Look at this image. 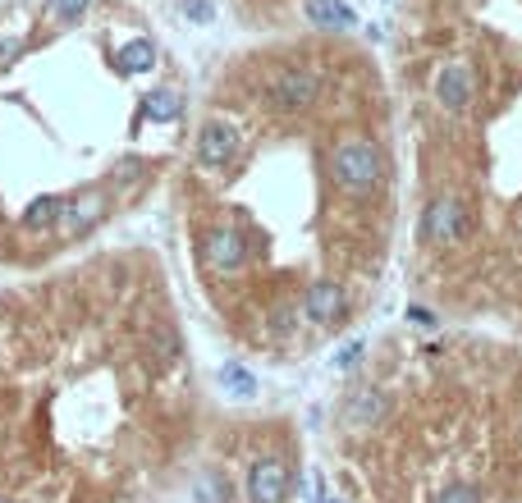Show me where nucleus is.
I'll list each match as a JSON object with an SVG mask.
<instances>
[{"mask_svg":"<svg viewBox=\"0 0 522 503\" xmlns=\"http://www.w3.org/2000/svg\"><path fill=\"white\" fill-rule=\"evenodd\" d=\"M197 252H202V266L211 275H239L248 266V243L234 225H207L197 238Z\"/></svg>","mask_w":522,"mask_h":503,"instance_id":"3","label":"nucleus"},{"mask_svg":"<svg viewBox=\"0 0 522 503\" xmlns=\"http://www.w3.org/2000/svg\"><path fill=\"white\" fill-rule=\"evenodd\" d=\"M87 5H92V0H46V14H51L55 23H78L87 14Z\"/></svg>","mask_w":522,"mask_h":503,"instance_id":"18","label":"nucleus"},{"mask_svg":"<svg viewBox=\"0 0 522 503\" xmlns=\"http://www.w3.org/2000/svg\"><path fill=\"white\" fill-rule=\"evenodd\" d=\"M101 215H106V197L92 188V193L83 197H65V211H60V225L65 234H87L92 225H101Z\"/></svg>","mask_w":522,"mask_h":503,"instance_id":"9","label":"nucleus"},{"mask_svg":"<svg viewBox=\"0 0 522 503\" xmlns=\"http://www.w3.org/2000/svg\"><path fill=\"white\" fill-rule=\"evenodd\" d=\"M179 115H184V97L174 87H156L142 97V119H152V124H174Z\"/></svg>","mask_w":522,"mask_h":503,"instance_id":"12","label":"nucleus"},{"mask_svg":"<svg viewBox=\"0 0 522 503\" xmlns=\"http://www.w3.org/2000/svg\"><path fill=\"white\" fill-rule=\"evenodd\" d=\"M362 353H367V343H362V339L344 343V348H339V353H335V366H339V371H353V366L362 362Z\"/></svg>","mask_w":522,"mask_h":503,"instance_id":"21","label":"nucleus"},{"mask_svg":"<svg viewBox=\"0 0 522 503\" xmlns=\"http://www.w3.org/2000/svg\"><path fill=\"white\" fill-rule=\"evenodd\" d=\"M472 97H477V78L463 60H445L435 69V101L449 110V115H468Z\"/></svg>","mask_w":522,"mask_h":503,"instance_id":"8","label":"nucleus"},{"mask_svg":"<svg viewBox=\"0 0 522 503\" xmlns=\"http://www.w3.org/2000/svg\"><path fill=\"white\" fill-rule=\"evenodd\" d=\"M518 430H522V426H518Z\"/></svg>","mask_w":522,"mask_h":503,"instance_id":"27","label":"nucleus"},{"mask_svg":"<svg viewBox=\"0 0 522 503\" xmlns=\"http://www.w3.org/2000/svg\"><path fill=\"white\" fill-rule=\"evenodd\" d=\"M431 503H486V490H481L477 481H463V476H454V481H445V490H435Z\"/></svg>","mask_w":522,"mask_h":503,"instance_id":"16","label":"nucleus"},{"mask_svg":"<svg viewBox=\"0 0 522 503\" xmlns=\"http://www.w3.org/2000/svg\"><path fill=\"white\" fill-rule=\"evenodd\" d=\"M294 494V471L289 462L266 453V458H252L248 476H243V499L248 503H289Z\"/></svg>","mask_w":522,"mask_h":503,"instance_id":"4","label":"nucleus"},{"mask_svg":"<svg viewBox=\"0 0 522 503\" xmlns=\"http://www.w3.org/2000/svg\"><path fill=\"white\" fill-rule=\"evenodd\" d=\"M303 316L321 330H335L339 321L348 316V293L339 279H312L303 293Z\"/></svg>","mask_w":522,"mask_h":503,"instance_id":"7","label":"nucleus"},{"mask_svg":"<svg viewBox=\"0 0 522 503\" xmlns=\"http://www.w3.org/2000/svg\"><path fill=\"white\" fill-rule=\"evenodd\" d=\"M326 503H335V499H326Z\"/></svg>","mask_w":522,"mask_h":503,"instance_id":"25","label":"nucleus"},{"mask_svg":"<svg viewBox=\"0 0 522 503\" xmlns=\"http://www.w3.org/2000/svg\"><path fill=\"white\" fill-rule=\"evenodd\" d=\"M60 211H65V197H55V193L37 197V202L23 211V229H55L60 225Z\"/></svg>","mask_w":522,"mask_h":503,"instance_id":"15","label":"nucleus"},{"mask_svg":"<svg viewBox=\"0 0 522 503\" xmlns=\"http://www.w3.org/2000/svg\"><path fill=\"white\" fill-rule=\"evenodd\" d=\"M344 417L353 421V426H371V421H381L385 417V394H376V389L353 394V398H348V407H344Z\"/></svg>","mask_w":522,"mask_h":503,"instance_id":"14","label":"nucleus"},{"mask_svg":"<svg viewBox=\"0 0 522 503\" xmlns=\"http://www.w3.org/2000/svg\"><path fill=\"white\" fill-rule=\"evenodd\" d=\"M271 330L275 334H294L298 330V302H275L271 307Z\"/></svg>","mask_w":522,"mask_h":503,"instance_id":"19","label":"nucleus"},{"mask_svg":"<svg viewBox=\"0 0 522 503\" xmlns=\"http://www.w3.org/2000/svg\"><path fill=\"white\" fill-rule=\"evenodd\" d=\"M179 14H184V19L207 23L211 19V0H184V5H179Z\"/></svg>","mask_w":522,"mask_h":503,"instance_id":"22","label":"nucleus"},{"mask_svg":"<svg viewBox=\"0 0 522 503\" xmlns=\"http://www.w3.org/2000/svg\"><path fill=\"white\" fill-rule=\"evenodd\" d=\"M303 14L321 33H348V28L358 23V14H353L348 0H303Z\"/></svg>","mask_w":522,"mask_h":503,"instance_id":"10","label":"nucleus"},{"mask_svg":"<svg viewBox=\"0 0 522 503\" xmlns=\"http://www.w3.org/2000/svg\"><path fill=\"white\" fill-rule=\"evenodd\" d=\"M463 234H468V206L458 197H435L422 215V238L431 247H454L463 243Z\"/></svg>","mask_w":522,"mask_h":503,"instance_id":"5","label":"nucleus"},{"mask_svg":"<svg viewBox=\"0 0 522 503\" xmlns=\"http://www.w3.org/2000/svg\"><path fill=\"white\" fill-rule=\"evenodd\" d=\"M330 179H335V188L344 197H353V202H367V197L385 183V156H381V147H376L371 138H362V133H348V138H339L335 147H330Z\"/></svg>","mask_w":522,"mask_h":503,"instance_id":"1","label":"nucleus"},{"mask_svg":"<svg viewBox=\"0 0 522 503\" xmlns=\"http://www.w3.org/2000/svg\"><path fill=\"white\" fill-rule=\"evenodd\" d=\"M234 499V485L220 467H202L193 476V503H229Z\"/></svg>","mask_w":522,"mask_h":503,"instance_id":"13","label":"nucleus"},{"mask_svg":"<svg viewBox=\"0 0 522 503\" xmlns=\"http://www.w3.org/2000/svg\"><path fill=\"white\" fill-rule=\"evenodd\" d=\"M271 106L275 110H312L316 97H321V74L316 69H280V74L271 78Z\"/></svg>","mask_w":522,"mask_h":503,"instance_id":"6","label":"nucleus"},{"mask_svg":"<svg viewBox=\"0 0 522 503\" xmlns=\"http://www.w3.org/2000/svg\"><path fill=\"white\" fill-rule=\"evenodd\" d=\"M220 385H225L229 398H257V380L243 371L239 362H225L220 366Z\"/></svg>","mask_w":522,"mask_h":503,"instance_id":"17","label":"nucleus"},{"mask_svg":"<svg viewBox=\"0 0 522 503\" xmlns=\"http://www.w3.org/2000/svg\"><path fill=\"white\" fill-rule=\"evenodd\" d=\"M19 55H23V42H19V37H10V42L0 37V69H5V65H14Z\"/></svg>","mask_w":522,"mask_h":503,"instance_id":"23","label":"nucleus"},{"mask_svg":"<svg viewBox=\"0 0 522 503\" xmlns=\"http://www.w3.org/2000/svg\"><path fill=\"white\" fill-rule=\"evenodd\" d=\"M518 220H522V215H518Z\"/></svg>","mask_w":522,"mask_h":503,"instance_id":"26","label":"nucleus"},{"mask_svg":"<svg viewBox=\"0 0 522 503\" xmlns=\"http://www.w3.org/2000/svg\"><path fill=\"white\" fill-rule=\"evenodd\" d=\"M156 353H161V362L165 366H174V362H179V357H184V348H179V334H174L170 330V325H165V330H156Z\"/></svg>","mask_w":522,"mask_h":503,"instance_id":"20","label":"nucleus"},{"mask_svg":"<svg viewBox=\"0 0 522 503\" xmlns=\"http://www.w3.org/2000/svg\"><path fill=\"white\" fill-rule=\"evenodd\" d=\"M408 321H417V325H426V330H431V325H435V316H431V311H426V307H408Z\"/></svg>","mask_w":522,"mask_h":503,"instance_id":"24","label":"nucleus"},{"mask_svg":"<svg viewBox=\"0 0 522 503\" xmlns=\"http://www.w3.org/2000/svg\"><path fill=\"white\" fill-rule=\"evenodd\" d=\"M193 151H197V161L207 165L211 174H225V170H234V161H239L243 138H239V129H234L225 115H211L207 124L197 129Z\"/></svg>","mask_w":522,"mask_h":503,"instance_id":"2","label":"nucleus"},{"mask_svg":"<svg viewBox=\"0 0 522 503\" xmlns=\"http://www.w3.org/2000/svg\"><path fill=\"white\" fill-rule=\"evenodd\" d=\"M115 69L129 74V78L156 69V42H152V37H133V42H124L120 51H115Z\"/></svg>","mask_w":522,"mask_h":503,"instance_id":"11","label":"nucleus"}]
</instances>
